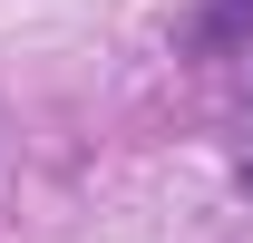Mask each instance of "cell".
<instances>
[{"label": "cell", "instance_id": "cell-1", "mask_svg": "<svg viewBox=\"0 0 253 243\" xmlns=\"http://www.w3.org/2000/svg\"><path fill=\"white\" fill-rule=\"evenodd\" d=\"M195 49H205V59H224V49H244L253 39V0H214V10H205V20H195Z\"/></svg>", "mask_w": 253, "mask_h": 243}, {"label": "cell", "instance_id": "cell-2", "mask_svg": "<svg viewBox=\"0 0 253 243\" xmlns=\"http://www.w3.org/2000/svg\"><path fill=\"white\" fill-rule=\"evenodd\" d=\"M244 185H253V156H244Z\"/></svg>", "mask_w": 253, "mask_h": 243}]
</instances>
